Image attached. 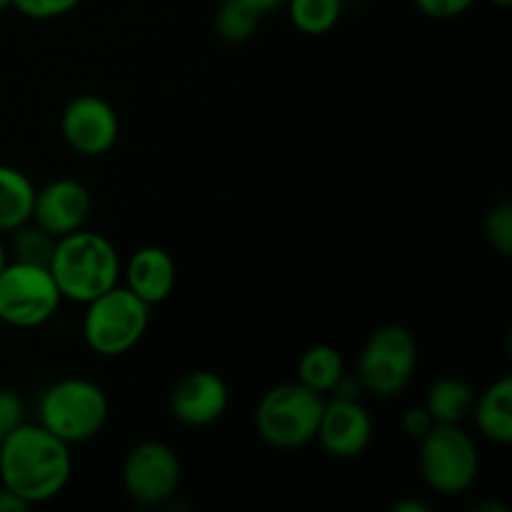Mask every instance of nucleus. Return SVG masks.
<instances>
[{"mask_svg": "<svg viewBox=\"0 0 512 512\" xmlns=\"http://www.w3.org/2000/svg\"><path fill=\"white\" fill-rule=\"evenodd\" d=\"M73 475L70 445L40 423H23L3 438L0 485L33 505L58 498Z\"/></svg>", "mask_w": 512, "mask_h": 512, "instance_id": "nucleus-1", "label": "nucleus"}, {"mask_svg": "<svg viewBox=\"0 0 512 512\" xmlns=\"http://www.w3.org/2000/svg\"><path fill=\"white\" fill-rule=\"evenodd\" d=\"M63 300L85 305L123 278L118 248L103 233L80 228L58 238L48 265Z\"/></svg>", "mask_w": 512, "mask_h": 512, "instance_id": "nucleus-2", "label": "nucleus"}, {"mask_svg": "<svg viewBox=\"0 0 512 512\" xmlns=\"http://www.w3.org/2000/svg\"><path fill=\"white\" fill-rule=\"evenodd\" d=\"M40 425L68 445L93 440L110 418V400L88 378H63L45 388L38 403Z\"/></svg>", "mask_w": 512, "mask_h": 512, "instance_id": "nucleus-3", "label": "nucleus"}, {"mask_svg": "<svg viewBox=\"0 0 512 512\" xmlns=\"http://www.w3.org/2000/svg\"><path fill=\"white\" fill-rule=\"evenodd\" d=\"M150 328V305L125 285L85 303L83 340L100 358H120L130 353Z\"/></svg>", "mask_w": 512, "mask_h": 512, "instance_id": "nucleus-4", "label": "nucleus"}, {"mask_svg": "<svg viewBox=\"0 0 512 512\" xmlns=\"http://www.w3.org/2000/svg\"><path fill=\"white\" fill-rule=\"evenodd\" d=\"M325 395L303 383H280L265 390L255 408V430L278 450H298L313 443L323 415Z\"/></svg>", "mask_w": 512, "mask_h": 512, "instance_id": "nucleus-5", "label": "nucleus"}, {"mask_svg": "<svg viewBox=\"0 0 512 512\" xmlns=\"http://www.w3.org/2000/svg\"><path fill=\"white\" fill-rule=\"evenodd\" d=\"M418 443L420 475L433 493L463 495L473 488L480 473V453L463 425H433Z\"/></svg>", "mask_w": 512, "mask_h": 512, "instance_id": "nucleus-6", "label": "nucleus"}, {"mask_svg": "<svg viewBox=\"0 0 512 512\" xmlns=\"http://www.w3.org/2000/svg\"><path fill=\"white\" fill-rule=\"evenodd\" d=\"M418 370V340L403 325H383L365 340L358 358V373L365 393L375 398H398Z\"/></svg>", "mask_w": 512, "mask_h": 512, "instance_id": "nucleus-7", "label": "nucleus"}, {"mask_svg": "<svg viewBox=\"0 0 512 512\" xmlns=\"http://www.w3.org/2000/svg\"><path fill=\"white\" fill-rule=\"evenodd\" d=\"M63 295L48 268L5 263L0 270V320L10 328H40L58 313Z\"/></svg>", "mask_w": 512, "mask_h": 512, "instance_id": "nucleus-8", "label": "nucleus"}, {"mask_svg": "<svg viewBox=\"0 0 512 512\" xmlns=\"http://www.w3.org/2000/svg\"><path fill=\"white\" fill-rule=\"evenodd\" d=\"M183 468L178 453L163 440H143L128 450L120 468L125 495L140 508L170 503L180 488Z\"/></svg>", "mask_w": 512, "mask_h": 512, "instance_id": "nucleus-9", "label": "nucleus"}, {"mask_svg": "<svg viewBox=\"0 0 512 512\" xmlns=\"http://www.w3.org/2000/svg\"><path fill=\"white\" fill-rule=\"evenodd\" d=\"M60 135L83 158H100L118 143L120 118L100 95H78L60 113Z\"/></svg>", "mask_w": 512, "mask_h": 512, "instance_id": "nucleus-10", "label": "nucleus"}, {"mask_svg": "<svg viewBox=\"0 0 512 512\" xmlns=\"http://www.w3.org/2000/svg\"><path fill=\"white\" fill-rule=\"evenodd\" d=\"M315 440L330 458L353 460L373 440V418L360 398H330L323 405Z\"/></svg>", "mask_w": 512, "mask_h": 512, "instance_id": "nucleus-11", "label": "nucleus"}, {"mask_svg": "<svg viewBox=\"0 0 512 512\" xmlns=\"http://www.w3.org/2000/svg\"><path fill=\"white\" fill-rule=\"evenodd\" d=\"M228 405V383L213 370H190L170 390V415L185 428H208L218 423Z\"/></svg>", "mask_w": 512, "mask_h": 512, "instance_id": "nucleus-12", "label": "nucleus"}, {"mask_svg": "<svg viewBox=\"0 0 512 512\" xmlns=\"http://www.w3.org/2000/svg\"><path fill=\"white\" fill-rule=\"evenodd\" d=\"M90 213H93V195L80 180L58 178L50 180L40 190H35L33 220L55 238L85 228Z\"/></svg>", "mask_w": 512, "mask_h": 512, "instance_id": "nucleus-13", "label": "nucleus"}, {"mask_svg": "<svg viewBox=\"0 0 512 512\" xmlns=\"http://www.w3.org/2000/svg\"><path fill=\"white\" fill-rule=\"evenodd\" d=\"M123 278L125 288L133 290L140 300L153 308L173 295L175 283H178V265L165 248L145 245L130 255L123 268Z\"/></svg>", "mask_w": 512, "mask_h": 512, "instance_id": "nucleus-14", "label": "nucleus"}, {"mask_svg": "<svg viewBox=\"0 0 512 512\" xmlns=\"http://www.w3.org/2000/svg\"><path fill=\"white\" fill-rule=\"evenodd\" d=\"M475 428L483 438L493 440L498 445L512 443V380L505 378L495 380L493 385L475 395L473 403Z\"/></svg>", "mask_w": 512, "mask_h": 512, "instance_id": "nucleus-15", "label": "nucleus"}, {"mask_svg": "<svg viewBox=\"0 0 512 512\" xmlns=\"http://www.w3.org/2000/svg\"><path fill=\"white\" fill-rule=\"evenodd\" d=\"M475 403V390L468 380L445 375L428 388L425 395V410L435 425H463Z\"/></svg>", "mask_w": 512, "mask_h": 512, "instance_id": "nucleus-16", "label": "nucleus"}, {"mask_svg": "<svg viewBox=\"0 0 512 512\" xmlns=\"http://www.w3.org/2000/svg\"><path fill=\"white\" fill-rule=\"evenodd\" d=\"M35 185L23 170L0 165V233H13L33 215Z\"/></svg>", "mask_w": 512, "mask_h": 512, "instance_id": "nucleus-17", "label": "nucleus"}, {"mask_svg": "<svg viewBox=\"0 0 512 512\" xmlns=\"http://www.w3.org/2000/svg\"><path fill=\"white\" fill-rule=\"evenodd\" d=\"M345 375V360L333 345H310L298 360V383L320 395H330Z\"/></svg>", "mask_w": 512, "mask_h": 512, "instance_id": "nucleus-18", "label": "nucleus"}, {"mask_svg": "<svg viewBox=\"0 0 512 512\" xmlns=\"http://www.w3.org/2000/svg\"><path fill=\"white\" fill-rule=\"evenodd\" d=\"M295 28L305 35H325L343 18L345 0H285Z\"/></svg>", "mask_w": 512, "mask_h": 512, "instance_id": "nucleus-19", "label": "nucleus"}, {"mask_svg": "<svg viewBox=\"0 0 512 512\" xmlns=\"http://www.w3.org/2000/svg\"><path fill=\"white\" fill-rule=\"evenodd\" d=\"M260 18L263 15L245 5L243 0H223L215 13V30H218L220 40L230 45H240L250 40L258 30Z\"/></svg>", "mask_w": 512, "mask_h": 512, "instance_id": "nucleus-20", "label": "nucleus"}, {"mask_svg": "<svg viewBox=\"0 0 512 512\" xmlns=\"http://www.w3.org/2000/svg\"><path fill=\"white\" fill-rule=\"evenodd\" d=\"M55 243H58L55 235H50L48 230H43L33 220H28V223L13 230V245H10V250H13V260H18V263L48 268Z\"/></svg>", "mask_w": 512, "mask_h": 512, "instance_id": "nucleus-21", "label": "nucleus"}, {"mask_svg": "<svg viewBox=\"0 0 512 512\" xmlns=\"http://www.w3.org/2000/svg\"><path fill=\"white\" fill-rule=\"evenodd\" d=\"M483 233L490 248L503 258L512 255V205L508 200H500L488 210L483 220Z\"/></svg>", "mask_w": 512, "mask_h": 512, "instance_id": "nucleus-22", "label": "nucleus"}, {"mask_svg": "<svg viewBox=\"0 0 512 512\" xmlns=\"http://www.w3.org/2000/svg\"><path fill=\"white\" fill-rule=\"evenodd\" d=\"M83 0H10V8L33 20H53L73 13Z\"/></svg>", "mask_w": 512, "mask_h": 512, "instance_id": "nucleus-23", "label": "nucleus"}, {"mask_svg": "<svg viewBox=\"0 0 512 512\" xmlns=\"http://www.w3.org/2000/svg\"><path fill=\"white\" fill-rule=\"evenodd\" d=\"M25 423V403L15 390L0 388V435L13 433L18 425Z\"/></svg>", "mask_w": 512, "mask_h": 512, "instance_id": "nucleus-24", "label": "nucleus"}, {"mask_svg": "<svg viewBox=\"0 0 512 512\" xmlns=\"http://www.w3.org/2000/svg\"><path fill=\"white\" fill-rule=\"evenodd\" d=\"M415 8L433 20H450L468 13L475 0H413Z\"/></svg>", "mask_w": 512, "mask_h": 512, "instance_id": "nucleus-25", "label": "nucleus"}, {"mask_svg": "<svg viewBox=\"0 0 512 512\" xmlns=\"http://www.w3.org/2000/svg\"><path fill=\"white\" fill-rule=\"evenodd\" d=\"M435 420L430 418V413L425 410V405H418V408H408L403 415V433L413 440H423L425 435L433 430Z\"/></svg>", "mask_w": 512, "mask_h": 512, "instance_id": "nucleus-26", "label": "nucleus"}, {"mask_svg": "<svg viewBox=\"0 0 512 512\" xmlns=\"http://www.w3.org/2000/svg\"><path fill=\"white\" fill-rule=\"evenodd\" d=\"M25 510H30V505L25 503L20 495H15L13 490L0 485V512H25Z\"/></svg>", "mask_w": 512, "mask_h": 512, "instance_id": "nucleus-27", "label": "nucleus"}, {"mask_svg": "<svg viewBox=\"0 0 512 512\" xmlns=\"http://www.w3.org/2000/svg\"><path fill=\"white\" fill-rule=\"evenodd\" d=\"M245 5H250L253 10H258L260 15L270 13V10H278L280 5H285V0H243Z\"/></svg>", "mask_w": 512, "mask_h": 512, "instance_id": "nucleus-28", "label": "nucleus"}, {"mask_svg": "<svg viewBox=\"0 0 512 512\" xmlns=\"http://www.w3.org/2000/svg\"><path fill=\"white\" fill-rule=\"evenodd\" d=\"M395 512H430L428 503H420V500H403V503H395L393 505Z\"/></svg>", "mask_w": 512, "mask_h": 512, "instance_id": "nucleus-29", "label": "nucleus"}, {"mask_svg": "<svg viewBox=\"0 0 512 512\" xmlns=\"http://www.w3.org/2000/svg\"><path fill=\"white\" fill-rule=\"evenodd\" d=\"M5 263H8V253H5V245L3 240H0V270L5 268Z\"/></svg>", "mask_w": 512, "mask_h": 512, "instance_id": "nucleus-30", "label": "nucleus"}, {"mask_svg": "<svg viewBox=\"0 0 512 512\" xmlns=\"http://www.w3.org/2000/svg\"><path fill=\"white\" fill-rule=\"evenodd\" d=\"M493 5H500V8H508V5L512 3V0H490Z\"/></svg>", "mask_w": 512, "mask_h": 512, "instance_id": "nucleus-31", "label": "nucleus"}, {"mask_svg": "<svg viewBox=\"0 0 512 512\" xmlns=\"http://www.w3.org/2000/svg\"><path fill=\"white\" fill-rule=\"evenodd\" d=\"M10 8V0H0V10H8Z\"/></svg>", "mask_w": 512, "mask_h": 512, "instance_id": "nucleus-32", "label": "nucleus"}, {"mask_svg": "<svg viewBox=\"0 0 512 512\" xmlns=\"http://www.w3.org/2000/svg\"><path fill=\"white\" fill-rule=\"evenodd\" d=\"M0 450H3V435H0Z\"/></svg>", "mask_w": 512, "mask_h": 512, "instance_id": "nucleus-33", "label": "nucleus"}, {"mask_svg": "<svg viewBox=\"0 0 512 512\" xmlns=\"http://www.w3.org/2000/svg\"><path fill=\"white\" fill-rule=\"evenodd\" d=\"M0 328H3V320H0Z\"/></svg>", "mask_w": 512, "mask_h": 512, "instance_id": "nucleus-34", "label": "nucleus"}]
</instances>
